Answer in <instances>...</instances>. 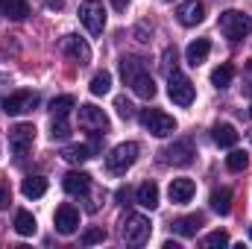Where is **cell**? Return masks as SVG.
<instances>
[{
	"mask_svg": "<svg viewBox=\"0 0 252 249\" xmlns=\"http://www.w3.org/2000/svg\"><path fill=\"white\" fill-rule=\"evenodd\" d=\"M138 153H141V147H138L135 141H124V144H118V147L106 156V170H109L112 176L126 173V170L138 161Z\"/></svg>",
	"mask_w": 252,
	"mask_h": 249,
	"instance_id": "6da1fadb",
	"label": "cell"
},
{
	"mask_svg": "<svg viewBox=\"0 0 252 249\" xmlns=\"http://www.w3.org/2000/svg\"><path fill=\"white\" fill-rule=\"evenodd\" d=\"M220 32L232 41H241L244 35L252 32V18L247 12H238V9H226L220 15Z\"/></svg>",
	"mask_w": 252,
	"mask_h": 249,
	"instance_id": "7a4b0ae2",
	"label": "cell"
},
{
	"mask_svg": "<svg viewBox=\"0 0 252 249\" xmlns=\"http://www.w3.org/2000/svg\"><path fill=\"white\" fill-rule=\"evenodd\" d=\"M150 235H153V223L144 214H126L124 226H121V238H124L126 244L141 247V244L150 241Z\"/></svg>",
	"mask_w": 252,
	"mask_h": 249,
	"instance_id": "3957f363",
	"label": "cell"
},
{
	"mask_svg": "<svg viewBox=\"0 0 252 249\" xmlns=\"http://www.w3.org/2000/svg\"><path fill=\"white\" fill-rule=\"evenodd\" d=\"M138 118H141V126L150 135H156V138H167V135L176 132V121L167 112H161V109H144Z\"/></svg>",
	"mask_w": 252,
	"mask_h": 249,
	"instance_id": "277c9868",
	"label": "cell"
},
{
	"mask_svg": "<svg viewBox=\"0 0 252 249\" xmlns=\"http://www.w3.org/2000/svg\"><path fill=\"white\" fill-rule=\"evenodd\" d=\"M167 97L176 106H190L193 103V82H190L185 73H179V70L167 73Z\"/></svg>",
	"mask_w": 252,
	"mask_h": 249,
	"instance_id": "5b68a950",
	"label": "cell"
},
{
	"mask_svg": "<svg viewBox=\"0 0 252 249\" xmlns=\"http://www.w3.org/2000/svg\"><path fill=\"white\" fill-rule=\"evenodd\" d=\"M79 21L85 24V30L91 35H100L106 30V9H103V3L100 0H85L79 6Z\"/></svg>",
	"mask_w": 252,
	"mask_h": 249,
	"instance_id": "8992f818",
	"label": "cell"
},
{
	"mask_svg": "<svg viewBox=\"0 0 252 249\" xmlns=\"http://www.w3.org/2000/svg\"><path fill=\"white\" fill-rule=\"evenodd\" d=\"M38 106V94L35 91H15L3 100V112L12 115V118H21V115H30L32 109Z\"/></svg>",
	"mask_w": 252,
	"mask_h": 249,
	"instance_id": "52a82bcc",
	"label": "cell"
},
{
	"mask_svg": "<svg viewBox=\"0 0 252 249\" xmlns=\"http://www.w3.org/2000/svg\"><path fill=\"white\" fill-rule=\"evenodd\" d=\"M79 126L88 129V132H94V135H106L109 132V115L103 109L85 103V106H79Z\"/></svg>",
	"mask_w": 252,
	"mask_h": 249,
	"instance_id": "ba28073f",
	"label": "cell"
},
{
	"mask_svg": "<svg viewBox=\"0 0 252 249\" xmlns=\"http://www.w3.org/2000/svg\"><path fill=\"white\" fill-rule=\"evenodd\" d=\"M32 141H35V126L32 124H15L9 129V150H12L18 158L27 156V150L32 147Z\"/></svg>",
	"mask_w": 252,
	"mask_h": 249,
	"instance_id": "9c48e42d",
	"label": "cell"
},
{
	"mask_svg": "<svg viewBox=\"0 0 252 249\" xmlns=\"http://www.w3.org/2000/svg\"><path fill=\"white\" fill-rule=\"evenodd\" d=\"M193 141L190 138H179V141H173L167 150H164V158H167V164H173V167H188L190 161H193Z\"/></svg>",
	"mask_w": 252,
	"mask_h": 249,
	"instance_id": "30bf717a",
	"label": "cell"
},
{
	"mask_svg": "<svg viewBox=\"0 0 252 249\" xmlns=\"http://www.w3.org/2000/svg\"><path fill=\"white\" fill-rule=\"evenodd\" d=\"M53 223H56V232H59V235H73L76 226H79V211H76L70 202H62V205L56 208Z\"/></svg>",
	"mask_w": 252,
	"mask_h": 249,
	"instance_id": "8fae6325",
	"label": "cell"
},
{
	"mask_svg": "<svg viewBox=\"0 0 252 249\" xmlns=\"http://www.w3.org/2000/svg\"><path fill=\"white\" fill-rule=\"evenodd\" d=\"M62 53L70 56V59H76L79 64L91 62V47H88V41L79 38V35H64L62 38Z\"/></svg>",
	"mask_w": 252,
	"mask_h": 249,
	"instance_id": "7c38bea8",
	"label": "cell"
},
{
	"mask_svg": "<svg viewBox=\"0 0 252 249\" xmlns=\"http://www.w3.org/2000/svg\"><path fill=\"white\" fill-rule=\"evenodd\" d=\"M176 18H179V24H182V27H196V24H202V21H205V6H202L199 0H185V3L179 6Z\"/></svg>",
	"mask_w": 252,
	"mask_h": 249,
	"instance_id": "4fadbf2b",
	"label": "cell"
},
{
	"mask_svg": "<svg viewBox=\"0 0 252 249\" xmlns=\"http://www.w3.org/2000/svg\"><path fill=\"white\" fill-rule=\"evenodd\" d=\"M62 187L70 193V196H85L88 187H91V176L82 173V170H70V173H64Z\"/></svg>",
	"mask_w": 252,
	"mask_h": 249,
	"instance_id": "5bb4252c",
	"label": "cell"
},
{
	"mask_svg": "<svg viewBox=\"0 0 252 249\" xmlns=\"http://www.w3.org/2000/svg\"><path fill=\"white\" fill-rule=\"evenodd\" d=\"M193 193H196V185L190 182V179H173L170 187H167V196H170V202H176V205H185L193 199Z\"/></svg>",
	"mask_w": 252,
	"mask_h": 249,
	"instance_id": "9a60e30c",
	"label": "cell"
},
{
	"mask_svg": "<svg viewBox=\"0 0 252 249\" xmlns=\"http://www.w3.org/2000/svg\"><path fill=\"white\" fill-rule=\"evenodd\" d=\"M238 129L232 124H214L211 126V141L217 144V147H226V150H232L235 144H238Z\"/></svg>",
	"mask_w": 252,
	"mask_h": 249,
	"instance_id": "2e32d148",
	"label": "cell"
},
{
	"mask_svg": "<svg viewBox=\"0 0 252 249\" xmlns=\"http://www.w3.org/2000/svg\"><path fill=\"white\" fill-rule=\"evenodd\" d=\"M208 53H211V41L208 38H196V41H190L188 50H185V62L190 67H196V64H202L208 59Z\"/></svg>",
	"mask_w": 252,
	"mask_h": 249,
	"instance_id": "e0dca14e",
	"label": "cell"
},
{
	"mask_svg": "<svg viewBox=\"0 0 252 249\" xmlns=\"http://www.w3.org/2000/svg\"><path fill=\"white\" fill-rule=\"evenodd\" d=\"M129 88H132L141 100H153V97H156V79L150 76V70H141V73L129 82Z\"/></svg>",
	"mask_w": 252,
	"mask_h": 249,
	"instance_id": "ac0fdd59",
	"label": "cell"
},
{
	"mask_svg": "<svg viewBox=\"0 0 252 249\" xmlns=\"http://www.w3.org/2000/svg\"><path fill=\"white\" fill-rule=\"evenodd\" d=\"M199 226H202V214H188V217L173 220V232H176L179 238H196Z\"/></svg>",
	"mask_w": 252,
	"mask_h": 249,
	"instance_id": "d6986e66",
	"label": "cell"
},
{
	"mask_svg": "<svg viewBox=\"0 0 252 249\" xmlns=\"http://www.w3.org/2000/svg\"><path fill=\"white\" fill-rule=\"evenodd\" d=\"M135 199H138L141 208H150V211H153V208L158 205V185H156V182H144V185H138Z\"/></svg>",
	"mask_w": 252,
	"mask_h": 249,
	"instance_id": "ffe728a7",
	"label": "cell"
},
{
	"mask_svg": "<svg viewBox=\"0 0 252 249\" xmlns=\"http://www.w3.org/2000/svg\"><path fill=\"white\" fill-rule=\"evenodd\" d=\"M0 12L9 21H24L30 15V3L27 0H0Z\"/></svg>",
	"mask_w": 252,
	"mask_h": 249,
	"instance_id": "44dd1931",
	"label": "cell"
},
{
	"mask_svg": "<svg viewBox=\"0 0 252 249\" xmlns=\"http://www.w3.org/2000/svg\"><path fill=\"white\" fill-rule=\"evenodd\" d=\"M208 202H211V208L217 214H229L232 211V190L229 187H214L211 196H208Z\"/></svg>",
	"mask_w": 252,
	"mask_h": 249,
	"instance_id": "7402d4cb",
	"label": "cell"
},
{
	"mask_svg": "<svg viewBox=\"0 0 252 249\" xmlns=\"http://www.w3.org/2000/svg\"><path fill=\"white\" fill-rule=\"evenodd\" d=\"M91 147L88 144H70V147H64L62 150V158L67 161V164H82V161H88L91 158Z\"/></svg>",
	"mask_w": 252,
	"mask_h": 249,
	"instance_id": "603a6c76",
	"label": "cell"
},
{
	"mask_svg": "<svg viewBox=\"0 0 252 249\" xmlns=\"http://www.w3.org/2000/svg\"><path fill=\"white\" fill-rule=\"evenodd\" d=\"M21 190H24L27 199H38V196L47 193V179H44V176H27L24 185H21Z\"/></svg>",
	"mask_w": 252,
	"mask_h": 249,
	"instance_id": "cb8c5ba5",
	"label": "cell"
},
{
	"mask_svg": "<svg viewBox=\"0 0 252 249\" xmlns=\"http://www.w3.org/2000/svg\"><path fill=\"white\" fill-rule=\"evenodd\" d=\"M141 70H147V64H144V59H138V56H124L121 59V76H124V82L129 85Z\"/></svg>",
	"mask_w": 252,
	"mask_h": 249,
	"instance_id": "d4e9b609",
	"label": "cell"
},
{
	"mask_svg": "<svg viewBox=\"0 0 252 249\" xmlns=\"http://www.w3.org/2000/svg\"><path fill=\"white\" fill-rule=\"evenodd\" d=\"M232 79H235V67H232V64H217V67L211 70V85H214V88H229Z\"/></svg>",
	"mask_w": 252,
	"mask_h": 249,
	"instance_id": "484cf974",
	"label": "cell"
},
{
	"mask_svg": "<svg viewBox=\"0 0 252 249\" xmlns=\"http://www.w3.org/2000/svg\"><path fill=\"white\" fill-rule=\"evenodd\" d=\"M35 217L30 214V211H18L15 214V232L18 235H24V238H30V235H35Z\"/></svg>",
	"mask_w": 252,
	"mask_h": 249,
	"instance_id": "4316f807",
	"label": "cell"
},
{
	"mask_svg": "<svg viewBox=\"0 0 252 249\" xmlns=\"http://www.w3.org/2000/svg\"><path fill=\"white\" fill-rule=\"evenodd\" d=\"M109 91H112V73H109V70L94 73V76H91V94H94V97H103V94H109Z\"/></svg>",
	"mask_w": 252,
	"mask_h": 249,
	"instance_id": "83f0119b",
	"label": "cell"
},
{
	"mask_svg": "<svg viewBox=\"0 0 252 249\" xmlns=\"http://www.w3.org/2000/svg\"><path fill=\"white\" fill-rule=\"evenodd\" d=\"M70 109H76V97H70V94H62V97H56L50 103V115L53 118H67Z\"/></svg>",
	"mask_w": 252,
	"mask_h": 249,
	"instance_id": "f1b7e54d",
	"label": "cell"
},
{
	"mask_svg": "<svg viewBox=\"0 0 252 249\" xmlns=\"http://www.w3.org/2000/svg\"><path fill=\"white\" fill-rule=\"evenodd\" d=\"M247 164H250V156H247L244 150H232V153L226 156V167H229L232 173H241V170H247Z\"/></svg>",
	"mask_w": 252,
	"mask_h": 249,
	"instance_id": "f546056e",
	"label": "cell"
},
{
	"mask_svg": "<svg viewBox=\"0 0 252 249\" xmlns=\"http://www.w3.org/2000/svg\"><path fill=\"white\" fill-rule=\"evenodd\" d=\"M67 135H70V126L64 118H53V126H50V138L53 141H67Z\"/></svg>",
	"mask_w": 252,
	"mask_h": 249,
	"instance_id": "4dcf8cb0",
	"label": "cell"
},
{
	"mask_svg": "<svg viewBox=\"0 0 252 249\" xmlns=\"http://www.w3.org/2000/svg\"><path fill=\"white\" fill-rule=\"evenodd\" d=\"M202 247H229V235L217 229V232H211V235L202 238Z\"/></svg>",
	"mask_w": 252,
	"mask_h": 249,
	"instance_id": "1f68e13d",
	"label": "cell"
},
{
	"mask_svg": "<svg viewBox=\"0 0 252 249\" xmlns=\"http://www.w3.org/2000/svg\"><path fill=\"white\" fill-rule=\"evenodd\" d=\"M115 109H118V115L124 118V121H129V118H135V106L126 100V97H118L115 100Z\"/></svg>",
	"mask_w": 252,
	"mask_h": 249,
	"instance_id": "d6a6232c",
	"label": "cell"
},
{
	"mask_svg": "<svg viewBox=\"0 0 252 249\" xmlns=\"http://www.w3.org/2000/svg\"><path fill=\"white\" fill-rule=\"evenodd\" d=\"M106 241V232L103 229H88L85 235H82V244L85 247H94V244H103Z\"/></svg>",
	"mask_w": 252,
	"mask_h": 249,
	"instance_id": "836d02e7",
	"label": "cell"
},
{
	"mask_svg": "<svg viewBox=\"0 0 252 249\" xmlns=\"http://www.w3.org/2000/svg\"><path fill=\"white\" fill-rule=\"evenodd\" d=\"M161 67H164L167 73L176 70V47H167V50H164V62H161Z\"/></svg>",
	"mask_w": 252,
	"mask_h": 249,
	"instance_id": "e575fe53",
	"label": "cell"
},
{
	"mask_svg": "<svg viewBox=\"0 0 252 249\" xmlns=\"http://www.w3.org/2000/svg\"><path fill=\"white\" fill-rule=\"evenodd\" d=\"M244 91L247 94L252 91V59H247V64H244Z\"/></svg>",
	"mask_w": 252,
	"mask_h": 249,
	"instance_id": "d590c367",
	"label": "cell"
},
{
	"mask_svg": "<svg viewBox=\"0 0 252 249\" xmlns=\"http://www.w3.org/2000/svg\"><path fill=\"white\" fill-rule=\"evenodd\" d=\"M6 205H9V190L0 187V208H6Z\"/></svg>",
	"mask_w": 252,
	"mask_h": 249,
	"instance_id": "8d00e7d4",
	"label": "cell"
},
{
	"mask_svg": "<svg viewBox=\"0 0 252 249\" xmlns=\"http://www.w3.org/2000/svg\"><path fill=\"white\" fill-rule=\"evenodd\" d=\"M112 6H115L118 12H124L126 6H129V0H112Z\"/></svg>",
	"mask_w": 252,
	"mask_h": 249,
	"instance_id": "74e56055",
	"label": "cell"
},
{
	"mask_svg": "<svg viewBox=\"0 0 252 249\" xmlns=\"http://www.w3.org/2000/svg\"><path fill=\"white\" fill-rule=\"evenodd\" d=\"M47 9H62V0H47Z\"/></svg>",
	"mask_w": 252,
	"mask_h": 249,
	"instance_id": "f35d334b",
	"label": "cell"
},
{
	"mask_svg": "<svg viewBox=\"0 0 252 249\" xmlns=\"http://www.w3.org/2000/svg\"><path fill=\"white\" fill-rule=\"evenodd\" d=\"M250 241H252V226H250Z\"/></svg>",
	"mask_w": 252,
	"mask_h": 249,
	"instance_id": "ab89813d",
	"label": "cell"
},
{
	"mask_svg": "<svg viewBox=\"0 0 252 249\" xmlns=\"http://www.w3.org/2000/svg\"><path fill=\"white\" fill-rule=\"evenodd\" d=\"M250 115H252V106H250Z\"/></svg>",
	"mask_w": 252,
	"mask_h": 249,
	"instance_id": "60d3db41",
	"label": "cell"
}]
</instances>
